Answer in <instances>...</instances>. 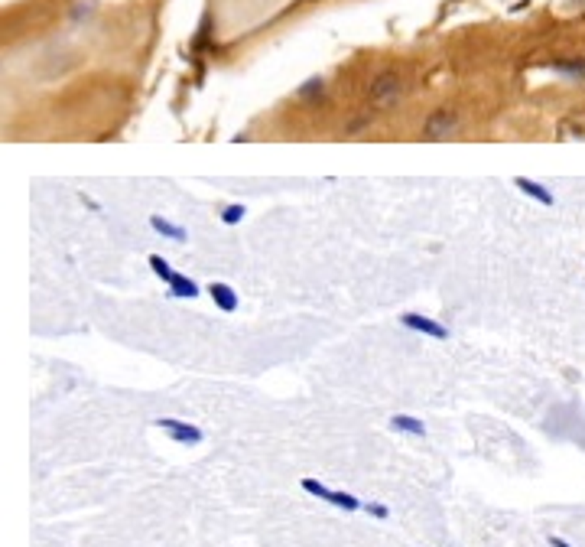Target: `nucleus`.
Masks as SVG:
<instances>
[{
  "label": "nucleus",
  "instance_id": "f8f14e48",
  "mask_svg": "<svg viewBox=\"0 0 585 547\" xmlns=\"http://www.w3.org/2000/svg\"><path fill=\"white\" fill-rule=\"evenodd\" d=\"M244 215H248V209L234 202V206H225V209H221V222H225V225H241Z\"/></svg>",
  "mask_w": 585,
  "mask_h": 547
},
{
  "label": "nucleus",
  "instance_id": "f257e3e1",
  "mask_svg": "<svg viewBox=\"0 0 585 547\" xmlns=\"http://www.w3.org/2000/svg\"><path fill=\"white\" fill-rule=\"evenodd\" d=\"M403 98V75L397 72V69H387V72H380L371 79V85H367V101L374 104V108H390V104H397Z\"/></svg>",
  "mask_w": 585,
  "mask_h": 547
},
{
  "label": "nucleus",
  "instance_id": "dca6fc26",
  "mask_svg": "<svg viewBox=\"0 0 585 547\" xmlns=\"http://www.w3.org/2000/svg\"><path fill=\"white\" fill-rule=\"evenodd\" d=\"M81 202H85V206H88V209H95V212H101V206H98V202H95V199H91V196H85V193H81Z\"/></svg>",
  "mask_w": 585,
  "mask_h": 547
},
{
  "label": "nucleus",
  "instance_id": "423d86ee",
  "mask_svg": "<svg viewBox=\"0 0 585 547\" xmlns=\"http://www.w3.org/2000/svg\"><path fill=\"white\" fill-rule=\"evenodd\" d=\"M205 293L212 296V303L218 306L221 313H238V306H241V296L234 293L231 283H221V281H212L208 287H205Z\"/></svg>",
  "mask_w": 585,
  "mask_h": 547
},
{
  "label": "nucleus",
  "instance_id": "7ed1b4c3",
  "mask_svg": "<svg viewBox=\"0 0 585 547\" xmlns=\"http://www.w3.org/2000/svg\"><path fill=\"white\" fill-rule=\"evenodd\" d=\"M459 127H462L459 111H452V108H436V111H429L423 121V137L426 141H449V137L459 134Z\"/></svg>",
  "mask_w": 585,
  "mask_h": 547
},
{
  "label": "nucleus",
  "instance_id": "4468645a",
  "mask_svg": "<svg viewBox=\"0 0 585 547\" xmlns=\"http://www.w3.org/2000/svg\"><path fill=\"white\" fill-rule=\"evenodd\" d=\"M312 91H319V95H322V79L306 81V85H302V89H300V98H309V95H312Z\"/></svg>",
  "mask_w": 585,
  "mask_h": 547
},
{
  "label": "nucleus",
  "instance_id": "9b49d317",
  "mask_svg": "<svg viewBox=\"0 0 585 547\" xmlns=\"http://www.w3.org/2000/svg\"><path fill=\"white\" fill-rule=\"evenodd\" d=\"M146 264H150V271H153L163 283H169V281H173V277H176L173 264H169V261L163 258V254H150V258H146Z\"/></svg>",
  "mask_w": 585,
  "mask_h": 547
},
{
  "label": "nucleus",
  "instance_id": "1a4fd4ad",
  "mask_svg": "<svg viewBox=\"0 0 585 547\" xmlns=\"http://www.w3.org/2000/svg\"><path fill=\"white\" fill-rule=\"evenodd\" d=\"M166 287H169V293L179 296V300H195V296L202 293V290H198V283L192 281L189 274H179V271H176V277L166 283Z\"/></svg>",
  "mask_w": 585,
  "mask_h": 547
},
{
  "label": "nucleus",
  "instance_id": "20e7f679",
  "mask_svg": "<svg viewBox=\"0 0 585 547\" xmlns=\"http://www.w3.org/2000/svg\"><path fill=\"white\" fill-rule=\"evenodd\" d=\"M156 427H160L163 433L173 440V443H183V446H195V443H202V440H205V433L195 427V423L179 421V417H160V421H156Z\"/></svg>",
  "mask_w": 585,
  "mask_h": 547
},
{
  "label": "nucleus",
  "instance_id": "0eeeda50",
  "mask_svg": "<svg viewBox=\"0 0 585 547\" xmlns=\"http://www.w3.org/2000/svg\"><path fill=\"white\" fill-rule=\"evenodd\" d=\"M514 186H517L520 193L526 196V199H534L536 206H553V193H549L543 183H536V179H526V176H514Z\"/></svg>",
  "mask_w": 585,
  "mask_h": 547
},
{
  "label": "nucleus",
  "instance_id": "9d476101",
  "mask_svg": "<svg viewBox=\"0 0 585 547\" xmlns=\"http://www.w3.org/2000/svg\"><path fill=\"white\" fill-rule=\"evenodd\" d=\"M390 430L397 433H407V436H426V423L413 414H394L390 417Z\"/></svg>",
  "mask_w": 585,
  "mask_h": 547
},
{
  "label": "nucleus",
  "instance_id": "6e6552de",
  "mask_svg": "<svg viewBox=\"0 0 585 547\" xmlns=\"http://www.w3.org/2000/svg\"><path fill=\"white\" fill-rule=\"evenodd\" d=\"M150 229H153L156 235H163L166 241H185V238H189V231H185L183 225L169 222V219H163V215H150Z\"/></svg>",
  "mask_w": 585,
  "mask_h": 547
},
{
  "label": "nucleus",
  "instance_id": "ddd939ff",
  "mask_svg": "<svg viewBox=\"0 0 585 547\" xmlns=\"http://www.w3.org/2000/svg\"><path fill=\"white\" fill-rule=\"evenodd\" d=\"M365 511L371 518H377V521H387V518H390V508L384 502H365Z\"/></svg>",
  "mask_w": 585,
  "mask_h": 547
},
{
  "label": "nucleus",
  "instance_id": "2eb2a0df",
  "mask_svg": "<svg viewBox=\"0 0 585 547\" xmlns=\"http://www.w3.org/2000/svg\"><path fill=\"white\" fill-rule=\"evenodd\" d=\"M549 547H572L566 538H559V534H549Z\"/></svg>",
  "mask_w": 585,
  "mask_h": 547
},
{
  "label": "nucleus",
  "instance_id": "f03ea898",
  "mask_svg": "<svg viewBox=\"0 0 585 547\" xmlns=\"http://www.w3.org/2000/svg\"><path fill=\"white\" fill-rule=\"evenodd\" d=\"M302 492H309V496L322 498V502L335 505V508H342V511H361V508H365V502H361L358 496H351V492H338V488H329L325 482L312 479V476H306V479H302Z\"/></svg>",
  "mask_w": 585,
  "mask_h": 547
},
{
  "label": "nucleus",
  "instance_id": "39448f33",
  "mask_svg": "<svg viewBox=\"0 0 585 547\" xmlns=\"http://www.w3.org/2000/svg\"><path fill=\"white\" fill-rule=\"evenodd\" d=\"M400 323L407 326L410 333H419V336H426V339H436V342H446V339H449V329H446V326L439 323V319L423 316V313H403Z\"/></svg>",
  "mask_w": 585,
  "mask_h": 547
}]
</instances>
